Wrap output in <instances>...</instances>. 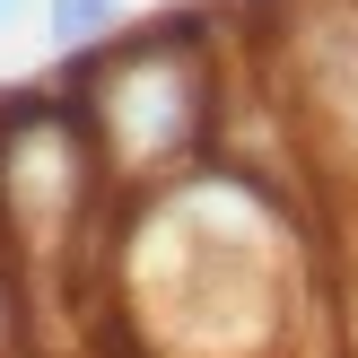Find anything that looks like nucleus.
Instances as JSON below:
<instances>
[{
	"label": "nucleus",
	"instance_id": "1",
	"mask_svg": "<svg viewBox=\"0 0 358 358\" xmlns=\"http://www.w3.org/2000/svg\"><path fill=\"white\" fill-rule=\"evenodd\" d=\"M105 17H114V0H52V35H62V44H79V35H96Z\"/></svg>",
	"mask_w": 358,
	"mask_h": 358
},
{
	"label": "nucleus",
	"instance_id": "2",
	"mask_svg": "<svg viewBox=\"0 0 358 358\" xmlns=\"http://www.w3.org/2000/svg\"><path fill=\"white\" fill-rule=\"evenodd\" d=\"M0 9H17V0H0Z\"/></svg>",
	"mask_w": 358,
	"mask_h": 358
}]
</instances>
